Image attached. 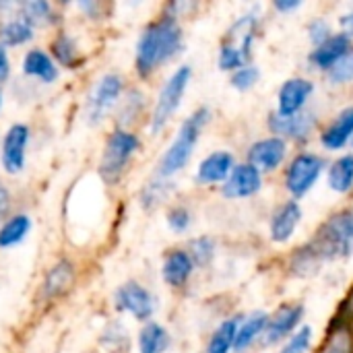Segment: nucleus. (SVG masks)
<instances>
[{
	"mask_svg": "<svg viewBox=\"0 0 353 353\" xmlns=\"http://www.w3.org/2000/svg\"><path fill=\"white\" fill-rule=\"evenodd\" d=\"M33 37V25H29L23 17L8 19L0 25V43L2 46H21Z\"/></svg>",
	"mask_w": 353,
	"mask_h": 353,
	"instance_id": "obj_24",
	"label": "nucleus"
},
{
	"mask_svg": "<svg viewBox=\"0 0 353 353\" xmlns=\"http://www.w3.org/2000/svg\"><path fill=\"white\" fill-rule=\"evenodd\" d=\"M259 17L256 14H244L240 17L225 33V39L219 50V66L223 70H238L244 66V60L250 56L252 39L256 35Z\"/></svg>",
	"mask_w": 353,
	"mask_h": 353,
	"instance_id": "obj_4",
	"label": "nucleus"
},
{
	"mask_svg": "<svg viewBox=\"0 0 353 353\" xmlns=\"http://www.w3.org/2000/svg\"><path fill=\"white\" fill-rule=\"evenodd\" d=\"M329 37H331V29H329L327 21H314V23L310 25V39H312L316 46L325 43Z\"/></svg>",
	"mask_w": 353,
	"mask_h": 353,
	"instance_id": "obj_38",
	"label": "nucleus"
},
{
	"mask_svg": "<svg viewBox=\"0 0 353 353\" xmlns=\"http://www.w3.org/2000/svg\"><path fill=\"white\" fill-rule=\"evenodd\" d=\"M207 120H209V110L201 108V110H196L192 116H188L182 122L174 143L168 147V151L163 153V157L159 161V170L157 172H159L161 178H170L174 174H178L180 170H184V165L192 157L194 145H196V141L201 137V130L207 124Z\"/></svg>",
	"mask_w": 353,
	"mask_h": 353,
	"instance_id": "obj_3",
	"label": "nucleus"
},
{
	"mask_svg": "<svg viewBox=\"0 0 353 353\" xmlns=\"http://www.w3.org/2000/svg\"><path fill=\"white\" fill-rule=\"evenodd\" d=\"M265 327H267V316H265L263 312L252 314L248 321H244V323L238 327V335H236V345H234V350H236V352H244L259 335H263Z\"/></svg>",
	"mask_w": 353,
	"mask_h": 353,
	"instance_id": "obj_27",
	"label": "nucleus"
},
{
	"mask_svg": "<svg viewBox=\"0 0 353 353\" xmlns=\"http://www.w3.org/2000/svg\"><path fill=\"white\" fill-rule=\"evenodd\" d=\"M310 93H312L310 81H306V79L285 81L279 91V114H283V116L298 114L304 108V103L308 101Z\"/></svg>",
	"mask_w": 353,
	"mask_h": 353,
	"instance_id": "obj_16",
	"label": "nucleus"
},
{
	"mask_svg": "<svg viewBox=\"0 0 353 353\" xmlns=\"http://www.w3.org/2000/svg\"><path fill=\"white\" fill-rule=\"evenodd\" d=\"M269 124L281 137L304 139L314 128V116L312 114H306V112H298V114H292V116H283V114L277 112L275 116H271Z\"/></svg>",
	"mask_w": 353,
	"mask_h": 353,
	"instance_id": "obj_17",
	"label": "nucleus"
},
{
	"mask_svg": "<svg viewBox=\"0 0 353 353\" xmlns=\"http://www.w3.org/2000/svg\"><path fill=\"white\" fill-rule=\"evenodd\" d=\"M350 139H353V108L343 110L331 122V126H327V130L323 132V145L331 151H337Z\"/></svg>",
	"mask_w": 353,
	"mask_h": 353,
	"instance_id": "obj_21",
	"label": "nucleus"
},
{
	"mask_svg": "<svg viewBox=\"0 0 353 353\" xmlns=\"http://www.w3.org/2000/svg\"><path fill=\"white\" fill-rule=\"evenodd\" d=\"M23 72L27 77H35L41 83H54L58 79V68L52 60L50 54H46L43 50L35 48L29 50L23 58Z\"/></svg>",
	"mask_w": 353,
	"mask_h": 353,
	"instance_id": "obj_20",
	"label": "nucleus"
},
{
	"mask_svg": "<svg viewBox=\"0 0 353 353\" xmlns=\"http://www.w3.org/2000/svg\"><path fill=\"white\" fill-rule=\"evenodd\" d=\"M29 141V128L25 124H12L2 141V165L8 174H19L25 168V149Z\"/></svg>",
	"mask_w": 353,
	"mask_h": 353,
	"instance_id": "obj_10",
	"label": "nucleus"
},
{
	"mask_svg": "<svg viewBox=\"0 0 353 353\" xmlns=\"http://www.w3.org/2000/svg\"><path fill=\"white\" fill-rule=\"evenodd\" d=\"M285 157V143L283 139H277V137H271V139H263L259 143H254L248 151V163L254 165L259 172L261 170H277L281 165Z\"/></svg>",
	"mask_w": 353,
	"mask_h": 353,
	"instance_id": "obj_13",
	"label": "nucleus"
},
{
	"mask_svg": "<svg viewBox=\"0 0 353 353\" xmlns=\"http://www.w3.org/2000/svg\"><path fill=\"white\" fill-rule=\"evenodd\" d=\"M182 48V29L176 17H161L159 21L151 23L139 43H137V70L139 74L147 77L163 62L174 58Z\"/></svg>",
	"mask_w": 353,
	"mask_h": 353,
	"instance_id": "obj_2",
	"label": "nucleus"
},
{
	"mask_svg": "<svg viewBox=\"0 0 353 353\" xmlns=\"http://www.w3.org/2000/svg\"><path fill=\"white\" fill-rule=\"evenodd\" d=\"M238 319H230L225 323H221V327L213 333L211 341H209V353H230L236 345V335H238Z\"/></svg>",
	"mask_w": 353,
	"mask_h": 353,
	"instance_id": "obj_28",
	"label": "nucleus"
},
{
	"mask_svg": "<svg viewBox=\"0 0 353 353\" xmlns=\"http://www.w3.org/2000/svg\"><path fill=\"white\" fill-rule=\"evenodd\" d=\"M259 81V68L256 66H242L232 74V85L236 89H250Z\"/></svg>",
	"mask_w": 353,
	"mask_h": 353,
	"instance_id": "obj_34",
	"label": "nucleus"
},
{
	"mask_svg": "<svg viewBox=\"0 0 353 353\" xmlns=\"http://www.w3.org/2000/svg\"><path fill=\"white\" fill-rule=\"evenodd\" d=\"M168 345H170V335L161 325L149 323V325L143 327V331L139 335V350H141V353H165Z\"/></svg>",
	"mask_w": 353,
	"mask_h": 353,
	"instance_id": "obj_25",
	"label": "nucleus"
},
{
	"mask_svg": "<svg viewBox=\"0 0 353 353\" xmlns=\"http://www.w3.org/2000/svg\"><path fill=\"white\" fill-rule=\"evenodd\" d=\"M116 306L124 312H130L134 319L139 321H147L151 319L153 310H155V302L153 296L137 281H128L122 288H118L116 292Z\"/></svg>",
	"mask_w": 353,
	"mask_h": 353,
	"instance_id": "obj_9",
	"label": "nucleus"
},
{
	"mask_svg": "<svg viewBox=\"0 0 353 353\" xmlns=\"http://www.w3.org/2000/svg\"><path fill=\"white\" fill-rule=\"evenodd\" d=\"M52 52H54V56L58 58V62L64 64V66H68V68H72V66L77 64V60H79L77 43H74L72 37L66 35V33H62V35H58V37L54 39Z\"/></svg>",
	"mask_w": 353,
	"mask_h": 353,
	"instance_id": "obj_29",
	"label": "nucleus"
},
{
	"mask_svg": "<svg viewBox=\"0 0 353 353\" xmlns=\"http://www.w3.org/2000/svg\"><path fill=\"white\" fill-rule=\"evenodd\" d=\"M321 353H353V333L347 327L331 331Z\"/></svg>",
	"mask_w": 353,
	"mask_h": 353,
	"instance_id": "obj_30",
	"label": "nucleus"
},
{
	"mask_svg": "<svg viewBox=\"0 0 353 353\" xmlns=\"http://www.w3.org/2000/svg\"><path fill=\"white\" fill-rule=\"evenodd\" d=\"M341 23H343V27H345V29H347L350 33H353V12H352V14H345Z\"/></svg>",
	"mask_w": 353,
	"mask_h": 353,
	"instance_id": "obj_42",
	"label": "nucleus"
},
{
	"mask_svg": "<svg viewBox=\"0 0 353 353\" xmlns=\"http://www.w3.org/2000/svg\"><path fill=\"white\" fill-rule=\"evenodd\" d=\"M190 77H192L190 66H180L165 81V85L161 87L157 103H155V110H153V116H151V130H153V134H157L172 120L176 110L180 108L184 91H186V87L190 83Z\"/></svg>",
	"mask_w": 353,
	"mask_h": 353,
	"instance_id": "obj_6",
	"label": "nucleus"
},
{
	"mask_svg": "<svg viewBox=\"0 0 353 353\" xmlns=\"http://www.w3.org/2000/svg\"><path fill=\"white\" fill-rule=\"evenodd\" d=\"M323 174V159L312 153H300L285 174V186L294 196H304Z\"/></svg>",
	"mask_w": 353,
	"mask_h": 353,
	"instance_id": "obj_8",
	"label": "nucleus"
},
{
	"mask_svg": "<svg viewBox=\"0 0 353 353\" xmlns=\"http://www.w3.org/2000/svg\"><path fill=\"white\" fill-rule=\"evenodd\" d=\"M302 219V209L296 201L283 203L271 219V238L275 242H288Z\"/></svg>",
	"mask_w": 353,
	"mask_h": 353,
	"instance_id": "obj_18",
	"label": "nucleus"
},
{
	"mask_svg": "<svg viewBox=\"0 0 353 353\" xmlns=\"http://www.w3.org/2000/svg\"><path fill=\"white\" fill-rule=\"evenodd\" d=\"M192 269H194V263H192L190 254L184 250H174L165 256L161 275L168 285L182 288L188 281V277L192 275Z\"/></svg>",
	"mask_w": 353,
	"mask_h": 353,
	"instance_id": "obj_19",
	"label": "nucleus"
},
{
	"mask_svg": "<svg viewBox=\"0 0 353 353\" xmlns=\"http://www.w3.org/2000/svg\"><path fill=\"white\" fill-rule=\"evenodd\" d=\"M352 143H353V139H352Z\"/></svg>",
	"mask_w": 353,
	"mask_h": 353,
	"instance_id": "obj_44",
	"label": "nucleus"
},
{
	"mask_svg": "<svg viewBox=\"0 0 353 353\" xmlns=\"http://www.w3.org/2000/svg\"><path fill=\"white\" fill-rule=\"evenodd\" d=\"M31 232V219L23 213L8 217L0 228V248H10L25 240V236Z\"/></svg>",
	"mask_w": 353,
	"mask_h": 353,
	"instance_id": "obj_23",
	"label": "nucleus"
},
{
	"mask_svg": "<svg viewBox=\"0 0 353 353\" xmlns=\"http://www.w3.org/2000/svg\"><path fill=\"white\" fill-rule=\"evenodd\" d=\"M8 211H10V192L0 184V221L6 219Z\"/></svg>",
	"mask_w": 353,
	"mask_h": 353,
	"instance_id": "obj_40",
	"label": "nucleus"
},
{
	"mask_svg": "<svg viewBox=\"0 0 353 353\" xmlns=\"http://www.w3.org/2000/svg\"><path fill=\"white\" fill-rule=\"evenodd\" d=\"M139 149V139L137 134L128 132V130H114L105 143L103 155H101V163H99V176L114 184L118 182V178L122 176V172L126 170L128 161L132 159V155Z\"/></svg>",
	"mask_w": 353,
	"mask_h": 353,
	"instance_id": "obj_5",
	"label": "nucleus"
},
{
	"mask_svg": "<svg viewBox=\"0 0 353 353\" xmlns=\"http://www.w3.org/2000/svg\"><path fill=\"white\" fill-rule=\"evenodd\" d=\"M168 188H170V186H168L163 180H157V182L149 184V186H147V190H145V194H143V203H145L147 207L157 205V203L165 196Z\"/></svg>",
	"mask_w": 353,
	"mask_h": 353,
	"instance_id": "obj_37",
	"label": "nucleus"
},
{
	"mask_svg": "<svg viewBox=\"0 0 353 353\" xmlns=\"http://www.w3.org/2000/svg\"><path fill=\"white\" fill-rule=\"evenodd\" d=\"M72 279H74V271H72V265L68 261H60L43 279V288H41V296L46 300H52V298H58L62 296L70 285H72Z\"/></svg>",
	"mask_w": 353,
	"mask_h": 353,
	"instance_id": "obj_22",
	"label": "nucleus"
},
{
	"mask_svg": "<svg viewBox=\"0 0 353 353\" xmlns=\"http://www.w3.org/2000/svg\"><path fill=\"white\" fill-rule=\"evenodd\" d=\"M50 12L52 6L43 0H27L21 4V17L29 23V25H43L50 21Z\"/></svg>",
	"mask_w": 353,
	"mask_h": 353,
	"instance_id": "obj_31",
	"label": "nucleus"
},
{
	"mask_svg": "<svg viewBox=\"0 0 353 353\" xmlns=\"http://www.w3.org/2000/svg\"><path fill=\"white\" fill-rule=\"evenodd\" d=\"M275 6H277L279 10H292V8H298L300 2H298V0H296V2H277Z\"/></svg>",
	"mask_w": 353,
	"mask_h": 353,
	"instance_id": "obj_41",
	"label": "nucleus"
},
{
	"mask_svg": "<svg viewBox=\"0 0 353 353\" xmlns=\"http://www.w3.org/2000/svg\"><path fill=\"white\" fill-rule=\"evenodd\" d=\"M310 341H312V329L310 327H304L300 333H296L288 345L281 350V353H306L310 347Z\"/></svg>",
	"mask_w": 353,
	"mask_h": 353,
	"instance_id": "obj_35",
	"label": "nucleus"
},
{
	"mask_svg": "<svg viewBox=\"0 0 353 353\" xmlns=\"http://www.w3.org/2000/svg\"><path fill=\"white\" fill-rule=\"evenodd\" d=\"M261 172L250 163H242L232 170L230 178L225 180L223 192L228 199H246L256 194L261 190Z\"/></svg>",
	"mask_w": 353,
	"mask_h": 353,
	"instance_id": "obj_11",
	"label": "nucleus"
},
{
	"mask_svg": "<svg viewBox=\"0 0 353 353\" xmlns=\"http://www.w3.org/2000/svg\"><path fill=\"white\" fill-rule=\"evenodd\" d=\"M188 254L192 259L194 265L199 267H207L211 261H213V254H215V244L209 240V238H196L190 242V248H188Z\"/></svg>",
	"mask_w": 353,
	"mask_h": 353,
	"instance_id": "obj_32",
	"label": "nucleus"
},
{
	"mask_svg": "<svg viewBox=\"0 0 353 353\" xmlns=\"http://www.w3.org/2000/svg\"><path fill=\"white\" fill-rule=\"evenodd\" d=\"M304 308L302 306H283L281 310L275 312L271 321H267V327L263 331V343L273 345L281 339H285L302 321Z\"/></svg>",
	"mask_w": 353,
	"mask_h": 353,
	"instance_id": "obj_12",
	"label": "nucleus"
},
{
	"mask_svg": "<svg viewBox=\"0 0 353 353\" xmlns=\"http://www.w3.org/2000/svg\"><path fill=\"white\" fill-rule=\"evenodd\" d=\"M0 105H2V93H0Z\"/></svg>",
	"mask_w": 353,
	"mask_h": 353,
	"instance_id": "obj_43",
	"label": "nucleus"
},
{
	"mask_svg": "<svg viewBox=\"0 0 353 353\" xmlns=\"http://www.w3.org/2000/svg\"><path fill=\"white\" fill-rule=\"evenodd\" d=\"M234 168V157L228 151H217L201 161L196 170V180L199 184H219L230 178Z\"/></svg>",
	"mask_w": 353,
	"mask_h": 353,
	"instance_id": "obj_15",
	"label": "nucleus"
},
{
	"mask_svg": "<svg viewBox=\"0 0 353 353\" xmlns=\"http://www.w3.org/2000/svg\"><path fill=\"white\" fill-rule=\"evenodd\" d=\"M329 186L335 192H347L353 188V155L337 159L329 170Z\"/></svg>",
	"mask_w": 353,
	"mask_h": 353,
	"instance_id": "obj_26",
	"label": "nucleus"
},
{
	"mask_svg": "<svg viewBox=\"0 0 353 353\" xmlns=\"http://www.w3.org/2000/svg\"><path fill=\"white\" fill-rule=\"evenodd\" d=\"M353 252V209L333 215L321 225L316 236L292 259V271L300 277L310 275L323 261L345 259Z\"/></svg>",
	"mask_w": 353,
	"mask_h": 353,
	"instance_id": "obj_1",
	"label": "nucleus"
},
{
	"mask_svg": "<svg viewBox=\"0 0 353 353\" xmlns=\"http://www.w3.org/2000/svg\"><path fill=\"white\" fill-rule=\"evenodd\" d=\"M10 74V62H8V54H6V48L0 43V85L8 79Z\"/></svg>",
	"mask_w": 353,
	"mask_h": 353,
	"instance_id": "obj_39",
	"label": "nucleus"
},
{
	"mask_svg": "<svg viewBox=\"0 0 353 353\" xmlns=\"http://www.w3.org/2000/svg\"><path fill=\"white\" fill-rule=\"evenodd\" d=\"M352 52L350 46V35L347 33H339V35H331L325 43L316 46V50L310 54V62L316 68H325L331 70L345 54Z\"/></svg>",
	"mask_w": 353,
	"mask_h": 353,
	"instance_id": "obj_14",
	"label": "nucleus"
},
{
	"mask_svg": "<svg viewBox=\"0 0 353 353\" xmlns=\"http://www.w3.org/2000/svg\"><path fill=\"white\" fill-rule=\"evenodd\" d=\"M168 225H170L174 232H178V234L186 232V230H188V225H190V213H188L184 207H176V209H172V211H170V215H168Z\"/></svg>",
	"mask_w": 353,
	"mask_h": 353,
	"instance_id": "obj_36",
	"label": "nucleus"
},
{
	"mask_svg": "<svg viewBox=\"0 0 353 353\" xmlns=\"http://www.w3.org/2000/svg\"><path fill=\"white\" fill-rule=\"evenodd\" d=\"M120 93H122V79L118 74H114V72L103 74L95 83V87L89 93V99H87V118H89V122H93V124L101 122L110 114V110L118 103Z\"/></svg>",
	"mask_w": 353,
	"mask_h": 353,
	"instance_id": "obj_7",
	"label": "nucleus"
},
{
	"mask_svg": "<svg viewBox=\"0 0 353 353\" xmlns=\"http://www.w3.org/2000/svg\"><path fill=\"white\" fill-rule=\"evenodd\" d=\"M329 79L335 85H343L353 79V50L350 54H345L331 70H329Z\"/></svg>",
	"mask_w": 353,
	"mask_h": 353,
	"instance_id": "obj_33",
	"label": "nucleus"
}]
</instances>
